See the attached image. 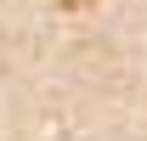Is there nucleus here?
<instances>
[{
    "instance_id": "obj_1",
    "label": "nucleus",
    "mask_w": 147,
    "mask_h": 141,
    "mask_svg": "<svg viewBox=\"0 0 147 141\" xmlns=\"http://www.w3.org/2000/svg\"><path fill=\"white\" fill-rule=\"evenodd\" d=\"M74 6H79V0H74Z\"/></svg>"
}]
</instances>
